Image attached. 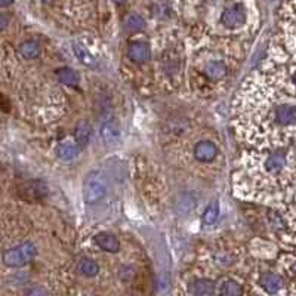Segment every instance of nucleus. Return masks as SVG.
<instances>
[{
	"label": "nucleus",
	"instance_id": "1",
	"mask_svg": "<svg viewBox=\"0 0 296 296\" xmlns=\"http://www.w3.org/2000/svg\"><path fill=\"white\" fill-rule=\"evenodd\" d=\"M37 249L33 243H23L13 249H9L3 255V262L8 267H23L36 256Z\"/></svg>",
	"mask_w": 296,
	"mask_h": 296
},
{
	"label": "nucleus",
	"instance_id": "2",
	"mask_svg": "<svg viewBox=\"0 0 296 296\" xmlns=\"http://www.w3.org/2000/svg\"><path fill=\"white\" fill-rule=\"evenodd\" d=\"M107 194V184L100 173H90L83 185V199L88 205H95Z\"/></svg>",
	"mask_w": 296,
	"mask_h": 296
},
{
	"label": "nucleus",
	"instance_id": "3",
	"mask_svg": "<svg viewBox=\"0 0 296 296\" xmlns=\"http://www.w3.org/2000/svg\"><path fill=\"white\" fill-rule=\"evenodd\" d=\"M274 123L279 126H292L296 123V104L280 103L272 111Z\"/></svg>",
	"mask_w": 296,
	"mask_h": 296
},
{
	"label": "nucleus",
	"instance_id": "4",
	"mask_svg": "<svg viewBox=\"0 0 296 296\" xmlns=\"http://www.w3.org/2000/svg\"><path fill=\"white\" fill-rule=\"evenodd\" d=\"M222 23L228 28H237L246 23V11L242 5H232L222 12Z\"/></svg>",
	"mask_w": 296,
	"mask_h": 296
},
{
	"label": "nucleus",
	"instance_id": "5",
	"mask_svg": "<svg viewBox=\"0 0 296 296\" xmlns=\"http://www.w3.org/2000/svg\"><path fill=\"white\" fill-rule=\"evenodd\" d=\"M95 243L100 249H103L105 252H119L120 249V243L113 234H108V232H100L95 235Z\"/></svg>",
	"mask_w": 296,
	"mask_h": 296
},
{
	"label": "nucleus",
	"instance_id": "6",
	"mask_svg": "<svg viewBox=\"0 0 296 296\" xmlns=\"http://www.w3.org/2000/svg\"><path fill=\"white\" fill-rule=\"evenodd\" d=\"M216 147L209 141L199 142L194 148V154L195 159L200 162H212L216 157Z\"/></svg>",
	"mask_w": 296,
	"mask_h": 296
},
{
	"label": "nucleus",
	"instance_id": "7",
	"mask_svg": "<svg viewBox=\"0 0 296 296\" xmlns=\"http://www.w3.org/2000/svg\"><path fill=\"white\" fill-rule=\"evenodd\" d=\"M286 160H287V154L284 151H275L267 157L265 160V169L270 173H277L280 170H283L286 166Z\"/></svg>",
	"mask_w": 296,
	"mask_h": 296
},
{
	"label": "nucleus",
	"instance_id": "8",
	"mask_svg": "<svg viewBox=\"0 0 296 296\" xmlns=\"http://www.w3.org/2000/svg\"><path fill=\"white\" fill-rule=\"evenodd\" d=\"M80 153V145L77 144V141H64L60 148H58V157L64 162H71L74 160L76 157Z\"/></svg>",
	"mask_w": 296,
	"mask_h": 296
},
{
	"label": "nucleus",
	"instance_id": "9",
	"mask_svg": "<svg viewBox=\"0 0 296 296\" xmlns=\"http://www.w3.org/2000/svg\"><path fill=\"white\" fill-rule=\"evenodd\" d=\"M129 58L133 63H145L150 58V48L145 43L135 42L129 48Z\"/></svg>",
	"mask_w": 296,
	"mask_h": 296
},
{
	"label": "nucleus",
	"instance_id": "10",
	"mask_svg": "<svg viewBox=\"0 0 296 296\" xmlns=\"http://www.w3.org/2000/svg\"><path fill=\"white\" fill-rule=\"evenodd\" d=\"M261 284H262V287L268 293H277L282 289V286H283L282 279L279 275H275V274H265V275H262Z\"/></svg>",
	"mask_w": 296,
	"mask_h": 296
},
{
	"label": "nucleus",
	"instance_id": "11",
	"mask_svg": "<svg viewBox=\"0 0 296 296\" xmlns=\"http://www.w3.org/2000/svg\"><path fill=\"white\" fill-rule=\"evenodd\" d=\"M213 292H215V284L206 279L194 282L190 287V293L193 295H212Z\"/></svg>",
	"mask_w": 296,
	"mask_h": 296
},
{
	"label": "nucleus",
	"instance_id": "12",
	"mask_svg": "<svg viewBox=\"0 0 296 296\" xmlns=\"http://www.w3.org/2000/svg\"><path fill=\"white\" fill-rule=\"evenodd\" d=\"M56 76L60 78V82L61 83H64L67 86H76L78 82H80V77H78V74L74 71V70H71V68H60L58 71H56Z\"/></svg>",
	"mask_w": 296,
	"mask_h": 296
},
{
	"label": "nucleus",
	"instance_id": "13",
	"mask_svg": "<svg viewBox=\"0 0 296 296\" xmlns=\"http://www.w3.org/2000/svg\"><path fill=\"white\" fill-rule=\"evenodd\" d=\"M78 271L86 275V277H95L98 272H100V267L98 264L93 261V259H89V258H83L80 259L78 262Z\"/></svg>",
	"mask_w": 296,
	"mask_h": 296
},
{
	"label": "nucleus",
	"instance_id": "14",
	"mask_svg": "<svg viewBox=\"0 0 296 296\" xmlns=\"http://www.w3.org/2000/svg\"><path fill=\"white\" fill-rule=\"evenodd\" d=\"M101 136H103V140L105 142L114 144V142L119 141V138H120V130H119V128H117L116 125H113V123H105V125H103V128H101Z\"/></svg>",
	"mask_w": 296,
	"mask_h": 296
},
{
	"label": "nucleus",
	"instance_id": "15",
	"mask_svg": "<svg viewBox=\"0 0 296 296\" xmlns=\"http://www.w3.org/2000/svg\"><path fill=\"white\" fill-rule=\"evenodd\" d=\"M90 133H92V128H90L86 122H83V123H80L77 128H76L74 140L77 141V144L80 147H83V145H86V144L89 142Z\"/></svg>",
	"mask_w": 296,
	"mask_h": 296
},
{
	"label": "nucleus",
	"instance_id": "16",
	"mask_svg": "<svg viewBox=\"0 0 296 296\" xmlns=\"http://www.w3.org/2000/svg\"><path fill=\"white\" fill-rule=\"evenodd\" d=\"M225 73H227V67H225L224 63H221V61L210 63V64L206 67V74L210 78H213V80L222 78L225 76Z\"/></svg>",
	"mask_w": 296,
	"mask_h": 296
},
{
	"label": "nucleus",
	"instance_id": "17",
	"mask_svg": "<svg viewBox=\"0 0 296 296\" xmlns=\"http://www.w3.org/2000/svg\"><path fill=\"white\" fill-rule=\"evenodd\" d=\"M40 48L36 42H24L21 46H19V53L23 58L26 60H33L39 55Z\"/></svg>",
	"mask_w": 296,
	"mask_h": 296
},
{
	"label": "nucleus",
	"instance_id": "18",
	"mask_svg": "<svg viewBox=\"0 0 296 296\" xmlns=\"http://www.w3.org/2000/svg\"><path fill=\"white\" fill-rule=\"evenodd\" d=\"M73 49H74V53L77 55V58L82 61V63H85L86 65H90V67H95V65H96L95 60L92 58V55L86 51V48H85L83 45L74 43V48H73Z\"/></svg>",
	"mask_w": 296,
	"mask_h": 296
},
{
	"label": "nucleus",
	"instance_id": "19",
	"mask_svg": "<svg viewBox=\"0 0 296 296\" xmlns=\"http://www.w3.org/2000/svg\"><path fill=\"white\" fill-rule=\"evenodd\" d=\"M144 26H145V23H144L142 16L136 15V13L128 16V18H126V23H125V28H126L128 31H130V33L140 31V30L144 28Z\"/></svg>",
	"mask_w": 296,
	"mask_h": 296
},
{
	"label": "nucleus",
	"instance_id": "20",
	"mask_svg": "<svg viewBox=\"0 0 296 296\" xmlns=\"http://www.w3.org/2000/svg\"><path fill=\"white\" fill-rule=\"evenodd\" d=\"M219 216V206L218 203L215 202V203H210L207 209L205 210V215H203V221H205V224L207 225H212Z\"/></svg>",
	"mask_w": 296,
	"mask_h": 296
},
{
	"label": "nucleus",
	"instance_id": "21",
	"mask_svg": "<svg viewBox=\"0 0 296 296\" xmlns=\"http://www.w3.org/2000/svg\"><path fill=\"white\" fill-rule=\"evenodd\" d=\"M221 293L224 295H240L242 293V287L235 282H224L221 284Z\"/></svg>",
	"mask_w": 296,
	"mask_h": 296
},
{
	"label": "nucleus",
	"instance_id": "22",
	"mask_svg": "<svg viewBox=\"0 0 296 296\" xmlns=\"http://www.w3.org/2000/svg\"><path fill=\"white\" fill-rule=\"evenodd\" d=\"M13 0H0V5L2 6H8V5H11Z\"/></svg>",
	"mask_w": 296,
	"mask_h": 296
},
{
	"label": "nucleus",
	"instance_id": "23",
	"mask_svg": "<svg viewBox=\"0 0 296 296\" xmlns=\"http://www.w3.org/2000/svg\"><path fill=\"white\" fill-rule=\"evenodd\" d=\"M116 3H123V2H126V0H114Z\"/></svg>",
	"mask_w": 296,
	"mask_h": 296
},
{
	"label": "nucleus",
	"instance_id": "24",
	"mask_svg": "<svg viewBox=\"0 0 296 296\" xmlns=\"http://www.w3.org/2000/svg\"><path fill=\"white\" fill-rule=\"evenodd\" d=\"M293 83H295V86H296V71H295V74H293Z\"/></svg>",
	"mask_w": 296,
	"mask_h": 296
}]
</instances>
